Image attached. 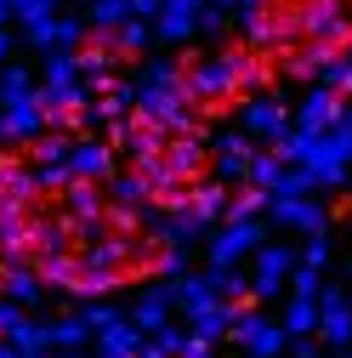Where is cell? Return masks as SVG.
<instances>
[{"label": "cell", "instance_id": "obj_1", "mask_svg": "<svg viewBox=\"0 0 352 358\" xmlns=\"http://www.w3.org/2000/svg\"><path fill=\"white\" fill-rule=\"evenodd\" d=\"M228 336H233V347H239L244 358H279V352L290 347L284 324H279V319H267V313H256V307H233Z\"/></svg>", "mask_w": 352, "mask_h": 358}, {"label": "cell", "instance_id": "obj_2", "mask_svg": "<svg viewBox=\"0 0 352 358\" xmlns=\"http://www.w3.org/2000/svg\"><path fill=\"white\" fill-rule=\"evenodd\" d=\"M261 239H267V216H222L210 234V262L222 267H239Z\"/></svg>", "mask_w": 352, "mask_h": 358}, {"label": "cell", "instance_id": "obj_3", "mask_svg": "<svg viewBox=\"0 0 352 358\" xmlns=\"http://www.w3.org/2000/svg\"><path fill=\"white\" fill-rule=\"evenodd\" d=\"M250 296H261V301H273L284 285H290V267H295V250L284 245V239H261L250 256Z\"/></svg>", "mask_w": 352, "mask_h": 358}, {"label": "cell", "instance_id": "obj_4", "mask_svg": "<svg viewBox=\"0 0 352 358\" xmlns=\"http://www.w3.org/2000/svg\"><path fill=\"white\" fill-rule=\"evenodd\" d=\"M284 125H290V108H284V97H273V92H250L244 97V108H239V131L250 143H279L284 137Z\"/></svg>", "mask_w": 352, "mask_h": 358}, {"label": "cell", "instance_id": "obj_5", "mask_svg": "<svg viewBox=\"0 0 352 358\" xmlns=\"http://www.w3.org/2000/svg\"><path fill=\"white\" fill-rule=\"evenodd\" d=\"M261 216H267L273 228H284V234H324L330 228V210L313 194H279V199H267Z\"/></svg>", "mask_w": 352, "mask_h": 358}, {"label": "cell", "instance_id": "obj_6", "mask_svg": "<svg viewBox=\"0 0 352 358\" xmlns=\"http://www.w3.org/2000/svg\"><path fill=\"white\" fill-rule=\"evenodd\" d=\"M250 154H256V143L244 137V131H216V137H210V165H205V171H210L222 188H239L244 171H250Z\"/></svg>", "mask_w": 352, "mask_h": 358}, {"label": "cell", "instance_id": "obj_7", "mask_svg": "<svg viewBox=\"0 0 352 358\" xmlns=\"http://www.w3.org/2000/svg\"><path fill=\"white\" fill-rule=\"evenodd\" d=\"M295 165L313 176V188H341V182H346V171H352V165H346V154L335 148V137H330V131H313Z\"/></svg>", "mask_w": 352, "mask_h": 358}, {"label": "cell", "instance_id": "obj_8", "mask_svg": "<svg viewBox=\"0 0 352 358\" xmlns=\"http://www.w3.org/2000/svg\"><path fill=\"white\" fill-rule=\"evenodd\" d=\"M159 159H165V171L176 176V182H199L205 165H210V143H205V131H176V137H165Z\"/></svg>", "mask_w": 352, "mask_h": 358}, {"label": "cell", "instance_id": "obj_9", "mask_svg": "<svg viewBox=\"0 0 352 358\" xmlns=\"http://www.w3.org/2000/svg\"><path fill=\"white\" fill-rule=\"evenodd\" d=\"M199 12H205V0H159L154 34L165 40V46H193V34H199Z\"/></svg>", "mask_w": 352, "mask_h": 358}, {"label": "cell", "instance_id": "obj_10", "mask_svg": "<svg viewBox=\"0 0 352 358\" xmlns=\"http://www.w3.org/2000/svg\"><path fill=\"white\" fill-rule=\"evenodd\" d=\"M63 165H68L74 176H85V182H103V176L114 171V148H108V143H97L91 131H74V137H68V154H63Z\"/></svg>", "mask_w": 352, "mask_h": 358}, {"label": "cell", "instance_id": "obj_11", "mask_svg": "<svg viewBox=\"0 0 352 358\" xmlns=\"http://www.w3.org/2000/svg\"><path fill=\"white\" fill-rule=\"evenodd\" d=\"M341 92H330V85L324 80H313V85H307V97L295 103V114H290V125H301V131H330L335 125V114H341Z\"/></svg>", "mask_w": 352, "mask_h": 358}, {"label": "cell", "instance_id": "obj_12", "mask_svg": "<svg viewBox=\"0 0 352 358\" xmlns=\"http://www.w3.org/2000/svg\"><path fill=\"white\" fill-rule=\"evenodd\" d=\"M125 319L137 324L142 336H154L159 324H170V319H176V307H170V279H159V285H148V290H142L137 301L125 307Z\"/></svg>", "mask_w": 352, "mask_h": 358}, {"label": "cell", "instance_id": "obj_13", "mask_svg": "<svg viewBox=\"0 0 352 358\" xmlns=\"http://www.w3.org/2000/svg\"><path fill=\"white\" fill-rule=\"evenodd\" d=\"M0 296H12L17 307H34L46 296V285H40V273L29 267V256H0Z\"/></svg>", "mask_w": 352, "mask_h": 358}, {"label": "cell", "instance_id": "obj_14", "mask_svg": "<svg viewBox=\"0 0 352 358\" xmlns=\"http://www.w3.org/2000/svg\"><path fill=\"white\" fill-rule=\"evenodd\" d=\"M29 234H34V205L0 199V256H29Z\"/></svg>", "mask_w": 352, "mask_h": 358}, {"label": "cell", "instance_id": "obj_15", "mask_svg": "<svg viewBox=\"0 0 352 358\" xmlns=\"http://www.w3.org/2000/svg\"><path fill=\"white\" fill-rule=\"evenodd\" d=\"M228 199H233V194H228L222 182H216V176H199V182L188 188V210H193L199 222H210V228L228 216Z\"/></svg>", "mask_w": 352, "mask_h": 358}, {"label": "cell", "instance_id": "obj_16", "mask_svg": "<svg viewBox=\"0 0 352 358\" xmlns=\"http://www.w3.org/2000/svg\"><path fill=\"white\" fill-rule=\"evenodd\" d=\"M34 273H40V285H52V290H68L74 285V273H80V256L63 245V250H34Z\"/></svg>", "mask_w": 352, "mask_h": 358}, {"label": "cell", "instance_id": "obj_17", "mask_svg": "<svg viewBox=\"0 0 352 358\" xmlns=\"http://www.w3.org/2000/svg\"><path fill=\"white\" fill-rule=\"evenodd\" d=\"M63 199H68V222H103V182H85V176H74V182L63 188Z\"/></svg>", "mask_w": 352, "mask_h": 358}, {"label": "cell", "instance_id": "obj_18", "mask_svg": "<svg viewBox=\"0 0 352 358\" xmlns=\"http://www.w3.org/2000/svg\"><path fill=\"white\" fill-rule=\"evenodd\" d=\"M228 324H233V301H222V296H210L205 307H193V313H188V330H193V336H205V341H222V336H228Z\"/></svg>", "mask_w": 352, "mask_h": 358}, {"label": "cell", "instance_id": "obj_19", "mask_svg": "<svg viewBox=\"0 0 352 358\" xmlns=\"http://www.w3.org/2000/svg\"><path fill=\"white\" fill-rule=\"evenodd\" d=\"M205 285H210V296H222V301H233V307H244V301H250V279L239 273V267L210 262V267H205Z\"/></svg>", "mask_w": 352, "mask_h": 358}, {"label": "cell", "instance_id": "obj_20", "mask_svg": "<svg viewBox=\"0 0 352 358\" xmlns=\"http://www.w3.org/2000/svg\"><path fill=\"white\" fill-rule=\"evenodd\" d=\"M0 199H17V205H34L40 199V182H34V165H0Z\"/></svg>", "mask_w": 352, "mask_h": 358}, {"label": "cell", "instance_id": "obj_21", "mask_svg": "<svg viewBox=\"0 0 352 358\" xmlns=\"http://www.w3.org/2000/svg\"><path fill=\"white\" fill-rule=\"evenodd\" d=\"M137 341H142V330L131 319H119V324H108L97 336V358H137Z\"/></svg>", "mask_w": 352, "mask_h": 358}, {"label": "cell", "instance_id": "obj_22", "mask_svg": "<svg viewBox=\"0 0 352 358\" xmlns=\"http://www.w3.org/2000/svg\"><path fill=\"white\" fill-rule=\"evenodd\" d=\"M148 40H154V23H142V17L114 23V57H142Z\"/></svg>", "mask_w": 352, "mask_h": 358}, {"label": "cell", "instance_id": "obj_23", "mask_svg": "<svg viewBox=\"0 0 352 358\" xmlns=\"http://www.w3.org/2000/svg\"><path fill=\"white\" fill-rule=\"evenodd\" d=\"M279 324H284V336H313V330H318V301H313V296H290Z\"/></svg>", "mask_w": 352, "mask_h": 358}, {"label": "cell", "instance_id": "obj_24", "mask_svg": "<svg viewBox=\"0 0 352 358\" xmlns=\"http://www.w3.org/2000/svg\"><path fill=\"white\" fill-rule=\"evenodd\" d=\"M103 188H108V205H142V199H148V188H142L137 171H108Z\"/></svg>", "mask_w": 352, "mask_h": 358}, {"label": "cell", "instance_id": "obj_25", "mask_svg": "<svg viewBox=\"0 0 352 358\" xmlns=\"http://www.w3.org/2000/svg\"><path fill=\"white\" fill-rule=\"evenodd\" d=\"M34 92V74L23 69V63H0V108H6V103H17V97H29Z\"/></svg>", "mask_w": 352, "mask_h": 358}, {"label": "cell", "instance_id": "obj_26", "mask_svg": "<svg viewBox=\"0 0 352 358\" xmlns=\"http://www.w3.org/2000/svg\"><path fill=\"white\" fill-rule=\"evenodd\" d=\"M17 352H52V324H40V319H29V313H23V324L6 336Z\"/></svg>", "mask_w": 352, "mask_h": 358}, {"label": "cell", "instance_id": "obj_27", "mask_svg": "<svg viewBox=\"0 0 352 358\" xmlns=\"http://www.w3.org/2000/svg\"><path fill=\"white\" fill-rule=\"evenodd\" d=\"M85 341H91V330H85L80 313H63V319L52 324V352H74V347H85Z\"/></svg>", "mask_w": 352, "mask_h": 358}, {"label": "cell", "instance_id": "obj_28", "mask_svg": "<svg viewBox=\"0 0 352 358\" xmlns=\"http://www.w3.org/2000/svg\"><path fill=\"white\" fill-rule=\"evenodd\" d=\"M318 80L330 85V92H341V97H352V46H341L324 69H318Z\"/></svg>", "mask_w": 352, "mask_h": 358}, {"label": "cell", "instance_id": "obj_29", "mask_svg": "<svg viewBox=\"0 0 352 358\" xmlns=\"http://www.w3.org/2000/svg\"><path fill=\"white\" fill-rule=\"evenodd\" d=\"M23 148L34 154V165H57L68 154V131H40V137H29Z\"/></svg>", "mask_w": 352, "mask_h": 358}, {"label": "cell", "instance_id": "obj_30", "mask_svg": "<svg viewBox=\"0 0 352 358\" xmlns=\"http://www.w3.org/2000/svg\"><path fill=\"white\" fill-rule=\"evenodd\" d=\"M279 165H284V159H279L273 148H261V154H250V171H244V182L267 194V188H273V176H279Z\"/></svg>", "mask_w": 352, "mask_h": 358}, {"label": "cell", "instance_id": "obj_31", "mask_svg": "<svg viewBox=\"0 0 352 358\" xmlns=\"http://www.w3.org/2000/svg\"><path fill=\"white\" fill-rule=\"evenodd\" d=\"M80 319H85V330H91V341H97L108 324H119V319H125V307H108V301H97V296H91V301L80 307Z\"/></svg>", "mask_w": 352, "mask_h": 358}, {"label": "cell", "instance_id": "obj_32", "mask_svg": "<svg viewBox=\"0 0 352 358\" xmlns=\"http://www.w3.org/2000/svg\"><path fill=\"white\" fill-rule=\"evenodd\" d=\"M23 40H29L34 52H52V46H57V12H40V17H29V23H23Z\"/></svg>", "mask_w": 352, "mask_h": 358}, {"label": "cell", "instance_id": "obj_33", "mask_svg": "<svg viewBox=\"0 0 352 358\" xmlns=\"http://www.w3.org/2000/svg\"><path fill=\"white\" fill-rule=\"evenodd\" d=\"M279 194H318V188H313V176H307L301 165H279V176H273L267 199H279Z\"/></svg>", "mask_w": 352, "mask_h": 358}, {"label": "cell", "instance_id": "obj_34", "mask_svg": "<svg viewBox=\"0 0 352 358\" xmlns=\"http://www.w3.org/2000/svg\"><path fill=\"white\" fill-rule=\"evenodd\" d=\"M125 17H131V0H91V6H85V23L91 29H114Z\"/></svg>", "mask_w": 352, "mask_h": 358}, {"label": "cell", "instance_id": "obj_35", "mask_svg": "<svg viewBox=\"0 0 352 358\" xmlns=\"http://www.w3.org/2000/svg\"><path fill=\"white\" fill-rule=\"evenodd\" d=\"M154 267L165 279H182L188 267H193V245H165V256H154Z\"/></svg>", "mask_w": 352, "mask_h": 358}, {"label": "cell", "instance_id": "obj_36", "mask_svg": "<svg viewBox=\"0 0 352 358\" xmlns=\"http://www.w3.org/2000/svg\"><path fill=\"white\" fill-rule=\"evenodd\" d=\"M318 290H324V273L307 267V262H295L290 267V296H318Z\"/></svg>", "mask_w": 352, "mask_h": 358}, {"label": "cell", "instance_id": "obj_37", "mask_svg": "<svg viewBox=\"0 0 352 358\" xmlns=\"http://www.w3.org/2000/svg\"><path fill=\"white\" fill-rule=\"evenodd\" d=\"M261 210H267V194L250 188V182H244V194H239V199H228V216H261Z\"/></svg>", "mask_w": 352, "mask_h": 358}, {"label": "cell", "instance_id": "obj_38", "mask_svg": "<svg viewBox=\"0 0 352 358\" xmlns=\"http://www.w3.org/2000/svg\"><path fill=\"white\" fill-rule=\"evenodd\" d=\"M295 262H307V267H318V273H324V267H330V239H324V234H313V239H307V250H301Z\"/></svg>", "mask_w": 352, "mask_h": 358}, {"label": "cell", "instance_id": "obj_39", "mask_svg": "<svg viewBox=\"0 0 352 358\" xmlns=\"http://www.w3.org/2000/svg\"><path fill=\"white\" fill-rule=\"evenodd\" d=\"M80 40H85V17H57V46H63V52H74Z\"/></svg>", "mask_w": 352, "mask_h": 358}, {"label": "cell", "instance_id": "obj_40", "mask_svg": "<svg viewBox=\"0 0 352 358\" xmlns=\"http://www.w3.org/2000/svg\"><path fill=\"white\" fill-rule=\"evenodd\" d=\"M199 34H228V12L205 0V12H199Z\"/></svg>", "mask_w": 352, "mask_h": 358}, {"label": "cell", "instance_id": "obj_41", "mask_svg": "<svg viewBox=\"0 0 352 358\" xmlns=\"http://www.w3.org/2000/svg\"><path fill=\"white\" fill-rule=\"evenodd\" d=\"M6 12H12L17 23H29V17H40V12H52V0H6Z\"/></svg>", "mask_w": 352, "mask_h": 358}, {"label": "cell", "instance_id": "obj_42", "mask_svg": "<svg viewBox=\"0 0 352 358\" xmlns=\"http://www.w3.org/2000/svg\"><path fill=\"white\" fill-rule=\"evenodd\" d=\"M182 358H216V341H205V336H193V330H188V341H182Z\"/></svg>", "mask_w": 352, "mask_h": 358}, {"label": "cell", "instance_id": "obj_43", "mask_svg": "<svg viewBox=\"0 0 352 358\" xmlns=\"http://www.w3.org/2000/svg\"><path fill=\"white\" fill-rule=\"evenodd\" d=\"M131 17H142V23H154V17H159V0H131Z\"/></svg>", "mask_w": 352, "mask_h": 358}, {"label": "cell", "instance_id": "obj_44", "mask_svg": "<svg viewBox=\"0 0 352 358\" xmlns=\"http://www.w3.org/2000/svg\"><path fill=\"white\" fill-rule=\"evenodd\" d=\"M12 52H17V40H12V29H6V23H0V63H6Z\"/></svg>", "mask_w": 352, "mask_h": 358}, {"label": "cell", "instance_id": "obj_45", "mask_svg": "<svg viewBox=\"0 0 352 358\" xmlns=\"http://www.w3.org/2000/svg\"><path fill=\"white\" fill-rule=\"evenodd\" d=\"M6 17H12V12H6V0H0V23H6Z\"/></svg>", "mask_w": 352, "mask_h": 358}, {"label": "cell", "instance_id": "obj_46", "mask_svg": "<svg viewBox=\"0 0 352 358\" xmlns=\"http://www.w3.org/2000/svg\"><path fill=\"white\" fill-rule=\"evenodd\" d=\"M341 358H352V341H346V347H341Z\"/></svg>", "mask_w": 352, "mask_h": 358}, {"label": "cell", "instance_id": "obj_47", "mask_svg": "<svg viewBox=\"0 0 352 358\" xmlns=\"http://www.w3.org/2000/svg\"><path fill=\"white\" fill-rule=\"evenodd\" d=\"M346 279H352V256H346Z\"/></svg>", "mask_w": 352, "mask_h": 358}, {"label": "cell", "instance_id": "obj_48", "mask_svg": "<svg viewBox=\"0 0 352 358\" xmlns=\"http://www.w3.org/2000/svg\"><path fill=\"white\" fill-rule=\"evenodd\" d=\"M346 165H352V143H346Z\"/></svg>", "mask_w": 352, "mask_h": 358}, {"label": "cell", "instance_id": "obj_49", "mask_svg": "<svg viewBox=\"0 0 352 358\" xmlns=\"http://www.w3.org/2000/svg\"><path fill=\"white\" fill-rule=\"evenodd\" d=\"M0 165H6V148H0Z\"/></svg>", "mask_w": 352, "mask_h": 358}]
</instances>
